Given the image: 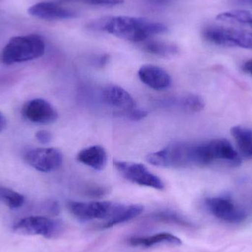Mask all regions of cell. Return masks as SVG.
<instances>
[{
  "mask_svg": "<svg viewBox=\"0 0 252 252\" xmlns=\"http://www.w3.org/2000/svg\"><path fill=\"white\" fill-rule=\"evenodd\" d=\"M90 28L106 31L118 38L133 42L145 41L153 35L164 33L167 31V27L159 22L123 16L97 20L96 23H92Z\"/></svg>",
  "mask_w": 252,
  "mask_h": 252,
  "instance_id": "cell-1",
  "label": "cell"
},
{
  "mask_svg": "<svg viewBox=\"0 0 252 252\" xmlns=\"http://www.w3.org/2000/svg\"><path fill=\"white\" fill-rule=\"evenodd\" d=\"M45 52L44 40L38 35H21L10 38L1 51L4 64L22 63L41 57Z\"/></svg>",
  "mask_w": 252,
  "mask_h": 252,
  "instance_id": "cell-2",
  "label": "cell"
},
{
  "mask_svg": "<svg viewBox=\"0 0 252 252\" xmlns=\"http://www.w3.org/2000/svg\"><path fill=\"white\" fill-rule=\"evenodd\" d=\"M195 158L198 166L210 165L216 161H222L231 167H238L241 163L239 153L225 139H215L197 145Z\"/></svg>",
  "mask_w": 252,
  "mask_h": 252,
  "instance_id": "cell-3",
  "label": "cell"
},
{
  "mask_svg": "<svg viewBox=\"0 0 252 252\" xmlns=\"http://www.w3.org/2000/svg\"><path fill=\"white\" fill-rule=\"evenodd\" d=\"M123 205L124 204L112 201H71L68 204V209L75 218L84 221L106 220L103 223L104 226L116 217Z\"/></svg>",
  "mask_w": 252,
  "mask_h": 252,
  "instance_id": "cell-4",
  "label": "cell"
},
{
  "mask_svg": "<svg viewBox=\"0 0 252 252\" xmlns=\"http://www.w3.org/2000/svg\"><path fill=\"white\" fill-rule=\"evenodd\" d=\"M203 37L206 41L218 46L252 49V32L244 30L208 27L203 31Z\"/></svg>",
  "mask_w": 252,
  "mask_h": 252,
  "instance_id": "cell-5",
  "label": "cell"
},
{
  "mask_svg": "<svg viewBox=\"0 0 252 252\" xmlns=\"http://www.w3.org/2000/svg\"><path fill=\"white\" fill-rule=\"evenodd\" d=\"M147 161L157 167H183L192 164V145L172 144L157 152L147 156Z\"/></svg>",
  "mask_w": 252,
  "mask_h": 252,
  "instance_id": "cell-6",
  "label": "cell"
},
{
  "mask_svg": "<svg viewBox=\"0 0 252 252\" xmlns=\"http://www.w3.org/2000/svg\"><path fill=\"white\" fill-rule=\"evenodd\" d=\"M114 165L126 180L131 183L162 190L164 184L144 164L130 161H115Z\"/></svg>",
  "mask_w": 252,
  "mask_h": 252,
  "instance_id": "cell-7",
  "label": "cell"
},
{
  "mask_svg": "<svg viewBox=\"0 0 252 252\" xmlns=\"http://www.w3.org/2000/svg\"><path fill=\"white\" fill-rule=\"evenodd\" d=\"M63 229L62 223L42 216H29L21 219L13 226L16 233L26 235H41L47 238L57 236Z\"/></svg>",
  "mask_w": 252,
  "mask_h": 252,
  "instance_id": "cell-8",
  "label": "cell"
},
{
  "mask_svg": "<svg viewBox=\"0 0 252 252\" xmlns=\"http://www.w3.org/2000/svg\"><path fill=\"white\" fill-rule=\"evenodd\" d=\"M25 159L35 170L44 173L56 171L63 163V154L55 148H35L25 154Z\"/></svg>",
  "mask_w": 252,
  "mask_h": 252,
  "instance_id": "cell-9",
  "label": "cell"
},
{
  "mask_svg": "<svg viewBox=\"0 0 252 252\" xmlns=\"http://www.w3.org/2000/svg\"><path fill=\"white\" fill-rule=\"evenodd\" d=\"M205 203L211 214L226 223H240L247 219L246 212L229 198L213 197L207 198Z\"/></svg>",
  "mask_w": 252,
  "mask_h": 252,
  "instance_id": "cell-10",
  "label": "cell"
},
{
  "mask_svg": "<svg viewBox=\"0 0 252 252\" xmlns=\"http://www.w3.org/2000/svg\"><path fill=\"white\" fill-rule=\"evenodd\" d=\"M22 115L30 122L37 124H50L58 119L57 111L47 100L34 99L22 108Z\"/></svg>",
  "mask_w": 252,
  "mask_h": 252,
  "instance_id": "cell-11",
  "label": "cell"
},
{
  "mask_svg": "<svg viewBox=\"0 0 252 252\" xmlns=\"http://www.w3.org/2000/svg\"><path fill=\"white\" fill-rule=\"evenodd\" d=\"M31 16L44 20H60L75 18L78 14L75 10L63 7L58 1H41L28 9Z\"/></svg>",
  "mask_w": 252,
  "mask_h": 252,
  "instance_id": "cell-12",
  "label": "cell"
},
{
  "mask_svg": "<svg viewBox=\"0 0 252 252\" xmlns=\"http://www.w3.org/2000/svg\"><path fill=\"white\" fill-rule=\"evenodd\" d=\"M139 79L153 90H164L171 86L170 75L159 66L147 64L142 66L138 72Z\"/></svg>",
  "mask_w": 252,
  "mask_h": 252,
  "instance_id": "cell-13",
  "label": "cell"
},
{
  "mask_svg": "<svg viewBox=\"0 0 252 252\" xmlns=\"http://www.w3.org/2000/svg\"><path fill=\"white\" fill-rule=\"evenodd\" d=\"M103 100L111 107L119 112H127L136 108V102L131 95L122 87L109 85L103 92Z\"/></svg>",
  "mask_w": 252,
  "mask_h": 252,
  "instance_id": "cell-14",
  "label": "cell"
},
{
  "mask_svg": "<svg viewBox=\"0 0 252 252\" xmlns=\"http://www.w3.org/2000/svg\"><path fill=\"white\" fill-rule=\"evenodd\" d=\"M78 161L95 170H103L107 164V153L103 147L93 145L84 148L77 155Z\"/></svg>",
  "mask_w": 252,
  "mask_h": 252,
  "instance_id": "cell-15",
  "label": "cell"
},
{
  "mask_svg": "<svg viewBox=\"0 0 252 252\" xmlns=\"http://www.w3.org/2000/svg\"><path fill=\"white\" fill-rule=\"evenodd\" d=\"M231 134L236 141L240 156L252 158V129L243 126H234L231 128Z\"/></svg>",
  "mask_w": 252,
  "mask_h": 252,
  "instance_id": "cell-16",
  "label": "cell"
},
{
  "mask_svg": "<svg viewBox=\"0 0 252 252\" xmlns=\"http://www.w3.org/2000/svg\"><path fill=\"white\" fill-rule=\"evenodd\" d=\"M129 242L134 247H151L158 244H166L179 246L182 244V241L173 234L162 232L152 236L142 237V238H132Z\"/></svg>",
  "mask_w": 252,
  "mask_h": 252,
  "instance_id": "cell-17",
  "label": "cell"
},
{
  "mask_svg": "<svg viewBox=\"0 0 252 252\" xmlns=\"http://www.w3.org/2000/svg\"><path fill=\"white\" fill-rule=\"evenodd\" d=\"M143 210V207L139 204H130V205L124 204L116 217L110 223H108L105 228L107 229V228L112 227V226H116L120 223L128 221V220L139 216L142 213Z\"/></svg>",
  "mask_w": 252,
  "mask_h": 252,
  "instance_id": "cell-18",
  "label": "cell"
},
{
  "mask_svg": "<svg viewBox=\"0 0 252 252\" xmlns=\"http://www.w3.org/2000/svg\"><path fill=\"white\" fill-rule=\"evenodd\" d=\"M144 49L145 51L151 54L164 56V57L175 56L179 53V48L177 46L170 43L163 42V41H149L145 44Z\"/></svg>",
  "mask_w": 252,
  "mask_h": 252,
  "instance_id": "cell-19",
  "label": "cell"
},
{
  "mask_svg": "<svg viewBox=\"0 0 252 252\" xmlns=\"http://www.w3.org/2000/svg\"><path fill=\"white\" fill-rule=\"evenodd\" d=\"M217 19L221 22L249 25L252 20V15L247 10H232L220 13L217 16Z\"/></svg>",
  "mask_w": 252,
  "mask_h": 252,
  "instance_id": "cell-20",
  "label": "cell"
},
{
  "mask_svg": "<svg viewBox=\"0 0 252 252\" xmlns=\"http://www.w3.org/2000/svg\"><path fill=\"white\" fill-rule=\"evenodd\" d=\"M0 201L10 208L16 209L19 208L24 204L25 198L22 194L13 189L0 187Z\"/></svg>",
  "mask_w": 252,
  "mask_h": 252,
  "instance_id": "cell-21",
  "label": "cell"
},
{
  "mask_svg": "<svg viewBox=\"0 0 252 252\" xmlns=\"http://www.w3.org/2000/svg\"><path fill=\"white\" fill-rule=\"evenodd\" d=\"M178 105L185 110L192 112H201L205 106V103L202 97L196 94H189L179 98Z\"/></svg>",
  "mask_w": 252,
  "mask_h": 252,
  "instance_id": "cell-22",
  "label": "cell"
},
{
  "mask_svg": "<svg viewBox=\"0 0 252 252\" xmlns=\"http://www.w3.org/2000/svg\"><path fill=\"white\" fill-rule=\"evenodd\" d=\"M56 1L63 4V3H82V4H90V5L103 6V7H111L116 6L124 3V0H56Z\"/></svg>",
  "mask_w": 252,
  "mask_h": 252,
  "instance_id": "cell-23",
  "label": "cell"
},
{
  "mask_svg": "<svg viewBox=\"0 0 252 252\" xmlns=\"http://www.w3.org/2000/svg\"><path fill=\"white\" fill-rule=\"evenodd\" d=\"M118 114L124 118L133 121H141V120L145 119L148 116V112L146 111L136 109V108L130 111H127V112H118Z\"/></svg>",
  "mask_w": 252,
  "mask_h": 252,
  "instance_id": "cell-24",
  "label": "cell"
},
{
  "mask_svg": "<svg viewBox=\"0 0 252 252\" xmlns=\"http://www.w3.org/2000/svg\"><path fill=\"white\" fill-rule=\"evenodd\" d=\"M35 138L41 144H48L53 139V135L48 130H41L35 133Z\"/></svg>",
  "mask_w": 252,
  "mask_h": 252,
  "instance_id": "cell-25",
  "label": "cell"
},
{
  "mask_svg": "<svg viewBox=\"0 0 252 252\" xmlns=\"http://www.w3.org/2000/svg\"><path fill=\"white\" fill-rule=\"evenodd\" d=\"M108 189L102 187H93V188H90L87 192L93 195H103L105 192H107Z\"/></svg>",
  "mask_w": 252,
  "mask_h": 252,
  "instance_id": "cell-26",
  "label": "cell"
},
{
  "mask_svg": "<svg viewBox=\"0 0 252 252\" xmlns=\"http://www.w3.org/2000/svg\"><path fill=\"white\" fill-rule=\"evenodd\" d=\"M243 69L246 72H248L252 76V60L247 61L244 66H243Z\"/></svg>",
  "mask_w": 252,
  "mask_h": 252,
  "instance_id": "cell-27",
  "label": "cell"
},
{
  "mask_svg": "<svg viewBox=\"0 0 252 252\" xmlns=\"http://www.w3.org/2000/svg\"><path fill=\"white\" fill-rule=\"evenodd\" d=\"M6 126H7V121H6L5 117L0 112V132L4 130Z\"/></svg>",
  "mask_w": 252,
  "mask_h": 252,
  "instance_id": "cell-28",
  "label": "cell"
},
{
  "mask_svg": "<svg viewBox=\"0 0 252 252\" xmlns=\"http://www.w3.org/2000/svg\"><path fill=\"white\" fill-rule=\"evenodd\" d=\"M151 1H155V2H162V1H169V0H151Z\"/></svg>",
  "mask_w": 252,
  "mask_h": 252,
  "instance_id": "cell-29",
  "label": "cell"
},
{
  "mask_svg": "<svg viewBox=\"0 0 252 252\" xmlns=\"http://www.w3.org/2000/svg\"><path fill=\"white\" fill-rule=\"evenodd\" d=\"M249 26L252 28V20L250 22V24H249Z\"/></svg>",
  "mask_w": 252,
  "mask_h": 252,
  "instance_id": "cell-30",
  "label": "cell"
},
{
  "mask_svg": "<svg viewBox=\"0 0 252 252\" xmlns=\"http://www.w3.org/2000/svg\"><path fill=\"white\" fill-rule=\"evenodd\" d=\"M249 1H250V4H251V5L252 6V0H249Z\"/></svg>",
  "mask_w": 252,
  "mask_h": 252,
  "instance_id": "cell-31",
  "label": "cell"
}]
</instances>
